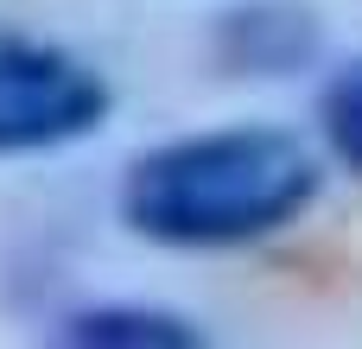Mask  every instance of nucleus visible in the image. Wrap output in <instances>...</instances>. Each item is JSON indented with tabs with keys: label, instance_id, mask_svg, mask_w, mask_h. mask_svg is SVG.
<instances>
[{
	"label": "nucleus",
	"instance_id": "nucleus-1",
	"mask_svg": "<svg viewBox=\"0 0 362 349\" xmlns=\"http://www.w3.org/2000/svg\"><path fill=\"white\" fill-rule=\"evenodd\" d=\"M318 178L312 146L286 127H204L127 165L121 223L159 248H248L293 229Z\"/></svg>",
	"mask_w": 362,
	"mask_h": 349
},
{
	"label": "nucleus",
	"instance_id": "nucleus-3",
	"mask_svg": "<svg viewBox=\"0 0 362 349\" xmlns=\"http://www.w3.org/2000/svg\"><path fill=\"white\" fill-rule=\"evenodd\" d=\"M57 337L64 343H83V349H191L197 343L191 318L146 312V305H95V312H76V318H64Z\"/></svg>",
	"mask_w": 362,
	"mask_h": 349
},
{
	"label": "nucleus",
	"instance_id": "nucleus-4",
	"mask_svg": "<svg viewBox=\"0 0 362 349\" xmlns=\"http://www.w3.org/2000/svg\"><path fill=\"white\" fill-rule=\"evenodd\" d=\"M318 127H325L331 159L362 178V57L344 64V70L325 83V95H318Z\"/></svg>",
	"mask_w": 362,
	"mask_h": 349
},
{
	"label": "nucleus",
	"instance_id": "nucleus-2",
	"mask_svg": "<svg viewBox=\"0 0 362 349\" xmlns=\"http://www.w3.org/2000/svg\"><path fill=\"white\" fill-rule=\"evenodd\" d=\"M108 83L76 51L0 32V159L89 140L108 121Z\"/></svg>",
	"mask_w": 362,
	"mask_h": 349
}]
</instances>
